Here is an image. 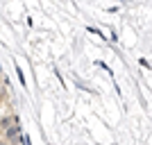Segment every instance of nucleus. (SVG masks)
Segmentation results:
<instances>
[{
    "mask_svg": "<svg viewBox=\"0 0 152 145\" xmlns=\"http://www.w3.org/2000/svg\"><path fill=\"white\" fill-rule=\"evenodd\" d=\"M0 98H2V93H0Z\"/></svg>",
    "mask_w": 152,
    "mask_h": 145,
    "instance_id": "obj_6",
    "label": "nucleus"
},
{
    "mask_svg": "<svg viewBox=\"0 0 152 145\" xmlns=\"http://www.w3.org/2000/svg\"><path fill=\"white\" fill-rule=\"evenodd\" d=\"M0 138H2V129H0Z\"/></svg>",
    "mask_w": 152,
    "mask_h": 145,
    "instance_id": "obj_4",
    "label": "nucleus"
},
{
    "mask_svg": "<svg viewBox=\"0 0 152 145\" xmlns=\"http://www.w3.org/2000/svg\"><path fill=\"white\" fill-rule=\"evenodd\" d=\"M18 122V116L16 114H9V116H0V129H7L9 125Z\"/></svg>",
    "mask_w": 152,
    "mask_h": 145,
    "instance_id": "obj_2",
    "label": "nucleus"
},
{
    "mask_svg": "<svg viewBox=\"0 0 152 145\" xmlns=\"http://www.w3.org/2000/svg\"><path fill=\"white\" fill-rule=\"evenodd\" d=\"M0 145H9V143H7V141H5V138H0Z\"/></svg>",
    "mask_w": 152,
    "mask_h": 145,
    "instance_id": "obj_3",
    "label": "nucleus"
},
{
    "mask_svg": "<svg viewBox=\"0 0 152 145\" xmlns=\"http://www.w3.org/2000/svg\"><path fill=\"white\" fill-rule=\"evenodd\" d=\"M2 138H5L9 145H23L25 136H23V127H20V122H14V125H9L7 129H2Z\"/></svg>",
    "mask_w": 152,
    "mask_h": 145,
    "instance_id": "obj_1",
    "label": "nucleus"
},
{
    "mask_svg": "<svg viewBox=\"0 0 152 145\" xmlns=\"http://www.w3.org/2000/svg\"><path fill=\"white\" fill-rule=\"evenodd\" d=\"M0 86H2V77H0Z\"/></svg>",
    "mask_w": 152,
    "mask_h": 145,
    "instance_id": "obj_5",
    "label": "nucleus"
}]
</instances>
